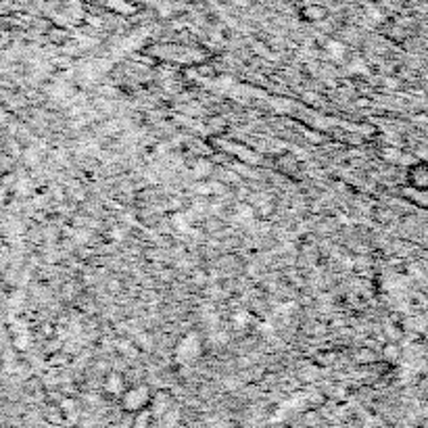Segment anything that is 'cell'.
<instances>
[{
    "instance_id": "1",
    "label": "cell",
    "mask_w": 428,
    "mask_h": 428,
    "mask_svg": "<svg viewBox=\"0 0 428 428\" xmlns=\"http://www.w3.org/2000/svg\"><path fill=\"white\" fill-rule=\"evenodd\" d=\"M153 395L155 393L151 391V387H147V385H136V387L127 389L122 395V407L127 414H138V412L151 407Z\"/></svg>"
},
{
    "instance_id": "2",
    "label": "cell",
    "mask_w": 428,
    "mask_h": 428,
    "mask_svg": "<svg viewBox=\"0 0 428 428\" xmlns=\"http://www.w3.org/2000/svg\"><path fill=\"white\" fill-rule=\"evenodd\" d=\"M201 355V338L197 337L194 333L192 335H186L184 340L178 347V357L180 360H194Z\"/></svg>"
},
{
    "instance_id": "3",
    "label": "cell",
    "mask_w": 428,
    "mask_h": 428,
    "mask_svg": "<svg viewBox=\"0 0 428 428\" xmlns=\"http://www.w3.org/2000/svg\"><path fill=\"white\" fill-rule=\"evenodd\" d=\"M105 391H107L109 395H123L127 389H125V380H123L122 374L111 372V374L107 376V380H105Z\"/></svg>"
},
{
    "instance_id": "4",
    "label": "cell",
    "mask_w": 428,
    "mask_h": 428,
    "mask_svg": "<svg viewBox=\"0 0 428 428\" xmlns=\"http://www.w3.org/2000/svg\"><path fill=\"white\" fill-rule=\"evenodd\" d=\"M169 405H172V397H169V393H165V391H157L153 395V401H151V412H153L155 416H163L167 409H169Z\"/></svg>"
},
{
    "instance_id": "5",
    "label": "cell",
    "mask_w": 428,
    "mask_h": 428,
    "mask_svg": "<svg viewBox=\"0 0 428 428\" xmlns=\"http://www.w3.org/2000/svg\"><path fill=\"white\" fill-rule=\"evenodd\" d=\"M155 422V414L151 409H142L138 414L132 416V424L130 428H153Z\"/></svg>"
},
{
    "instance_id": "6",
    "label": "cell",
    "mask_w": 428,
    "mask_h": 428,
    "mask_svg": "<svg viewBox=\"0 0 428 428\" xmlns=\"http://www.w3.org/2000/svg\"><path fill=\"white\" fill-rule=\"evenodd\" d=\"M214 172L215 167L209 163V161H205V159H199V161L192 165V174H194V178H209Z\"/></svg>"
},
{
    "instance_id": "7",
    "label": "cell",
    "mask_w": 428,
    "mask_h": 428,
    "mask_svg": "<svg viewBox=\"0 0 428 428\" xmlns=\"http://www.w3.org/2000/svg\"><path fill=\"white\" fill-rule=\"evenodd\" d=\"M278 163H280V169H282V172H286V174H297V165H299V163H297L295 157L286 155V157H282Z\"/></svg>"
},
{
    "instance_id": "8",
    "label": "cell",
    "mask_w": 428,
    "mask_h": 428,
    "mask_svg": "<svg viewBox=\"0 0 428 428\" xmlns=\"http://www.w3.org/2000/svg\"><path fill=\"white\" fill-rule=\"evenodd\" d=\"M382 357H385V362H389V364L397 362V357H399L397 345H393V343L385 345V349H382Z\"/></svg>"
},
{
    "instance_id": "9",
    "label": "cell",
    "mask_w": 428,
    "mask_h": 428,
    "mask_svg": "<svg viewBox=\"0 0 428 428\" xmlns=\"http://www.w3.org/2000/svg\"><path fill=\"white\" fill-rule=\"evenodd\" d=\"M328 53H330L335 59H340V57L345 55V48H343L340 44H337V42H330V44H328Z\"/></svg>"
}]
</instances>
